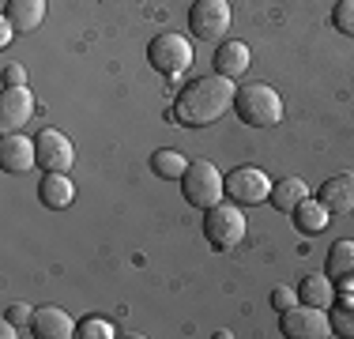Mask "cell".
Wrapping results in <instances>:
<instances>
[{"instance_id":"cell-1","label":"cell","mask_w":354,"mask_h":339,"mask_svg":"<svg viewBox=\"0 0 354 339\" xmlns=\"http://www.w3.org/2000/svg\"><path fill=\"white\" fill-rule=\"evenodd\" d=\"M234 98H238V87L226 75H200L189 87L177 95L174 102V121L185 125V129H204V125H215L218 117H226V109H234Z\"/></svg>"},{"instance_id":"cell-2","label":"cell","mask_w":354,"mask_h":339,"mask_svg":"<svg viewBox=\"0 0 354 339\" xmlns=\"http://www.w3.org/2000/svg\"><path fill=\"white\" fill-rule=\"evenodd\" d=\"M234 109L238 117L252 129H272V125L283 121V98L272 83H249V87H238V98H234Z\"/></svg>"},{"instance_id":"cell-3","label":"cell","mask_w":354,"mask_h":339,"mask_svg":"<svg viewBox=\"0 0 354 339\" xmlns=\"http://www.w3.org/2000/svg\"><path fill=\"white\" fill-rule=\"evenodd\" d=\"M245 234H249V219H245V211H241V203H215L212 211L204 215V237L212 241V249L218 253H230V249H238L241 241H245Z\"/></svg>"},{"instance_id":"cell-4","label":"cell","mask_w":354,"mask_h":339,"mask_svg":"<svg viewBox=\"0 0 354 339\" xmlns=\"http://www.w3.org/2000/svg\"><path fill=\"white\" fill-rule=\"evenodd\" d=\"M181 192L192 208L212 211L215 203H223V196H226V177L218 174L215 163L196 158V163H189V170H185V177H181Z\"/></svg>"},{"instance_id":"cell-5","label":"cell","mask_w":354,"mask_h":339,"mask_svg":"<svg viewBox=\"0 0 354 339\" xmlns=\"http://www.w3.org/2000/svg\"><path fill=\"white\" fill-rule=\"evenodd\" d=\"M147 61L155 72H162V75H185L192 68V42L185 38V34H177V30H162V34H155L151 38V46H147Z\"/></svg>"},{"instance_id":"cell-6","label":"cell","mask_w":354,"mask_h":339,"mask_svg":"<svg viewBox=\"0 0 354 339\" xmlns=\"http://www.w3.org/2000/svg\"><path fill=\"white\" fill-rule=\"evenodd\" d=\"M234 27V8L230 0H196L189 12V30L204 42H226Z\"/></svg>"},{"instance_id":"cell-7","label":"cell","mask_w":354,"mask_h":339,"mask_svg":"<svg viewBox=\"0 0 354 339\" xmlns=\"http://www.w3.org/2000/svg\"><path fill=\"white\" fill-rule=\"evenodd\" d=\"M283 336L286 339H324V336H332L328 309H320V305H306V302L283 309Z\"/></svg>"},{"instance_id":"cell-8","label":"cell","mask_w":354,"mask_h":339,"mask_svg":"<svg viewBox=\"0 0 354 339\" xmlns=\"http://www.w3.org/2000/svg\"><path fill=\"white\" fill-rule=\"evenodd\" d=\"M226 196L241 208H252V203L272 200V177L260 166H238L234 174H226Z\"/></svg>"},{"instance_id":"cell-9","label":"cell","mask_w":354,"mask_h":339,"mask_svg":"<svg viewBox=\"0 0 354 339\" xmlns=\"http://www.w3.org/2000/svg\"><path fill=\"white\" fill-rule=\"evenodd\" d=\"M38 166L46 170V174H68L72 163H75V147H72V140L64 132H57V129H46V132H38Z\"/></svg>"},{"instance_id":"cell-10","label":"cell","mask_w":354,"mask_h":339,"mask_svg":"<svg viewBox=\"0 0 354 339\" xmlns=\"http://www.w3.org/2000/svg\"><path fill=\"white\" fill-rule=\"evenodd\" d=\"M35 117V91L23 83V87H4L0 95V132H19L23 125Z\"/></svg>"},{"instance_id":"cell-11","label":"cell","mask_w":354,"mask_h":339,"mask_svg":"<svg viewBox=\"0 0 354 339\" xmlns=\"http://www.w3.org/2000/svg\"><path fill=\"white\" fill-rule=\"evenodd\" d=\"M0 166L8 174H27V170L38 166V143L27 140L23 132H8L0 140Z\"/></svg>"},{"instance_id":"cell-12","label":"cell","mask_w":354,"mask_h":339,"mask_svg":"<svg viewBox=\"0 0 354 339\" xmlns=\"http://www.w3.org/2000/svg\"><path fill=\"white\" fill-rule=\"evenodd\" d=\"M30 332L38 339H72V336H80V324L64 309H57V305H41V309H35Z\"/></svg>"},{"instance_id":"cell-13","label":"cell","mask_w":354,"mask_h":339,"mask_svg":"<svg viewBox=\"0 0 354 339\" xmlns=\"http://www.w3.org/2000/svg\"><path fill=\"white\" fill-rule=\"evenodd\" d=\"M249 64H252V53H249L245 42H238V38L218 42V53H215V72L218 75H226V80H241V75L249 72Z\"/></svg>"},{"instance_id":"cell-14","label":"cell","mask_w":354,"mask_h":339,"mask_svg":"<svg viewBox=\"0 0 354 339\" xmlns=\"http://www.w3.org/2000/svg\"><path fill=\"white\" fill-rule=\"evenodd\" d=\"M320 200L332 215H347L354 211V174H335L320 185Z\"/></svg>"},{"instance_id":"cell-15","label":"cell","mask_w":354,"mask_h":339,"mask_svg":"<svg viewBox=\"0 0 354 339\" xmlns=\"http://www.w3.org/2000/svg\"><path fill=\"white\" fill-rule=\"evenodd\" d=\"M298 302L332 309V305H335V279L328 275V271H313V275H306L298 283Z\"/></svg>"},{"instance_id":"cell-16","label":"cell","mask_w":354,"mask_h":339,"mask_svg":"<svg viewBox=\"0 0 354 339\" xmlns=\"http://www.w3.org/2000/svg\"><path fill=\"white\" fill-rule=\"evenodd\" d=\"M4 19H12V27L19 34L38 30L41 19H46V0H8V4H4Z\"/></svg>"},{"instance_id":"cell-17","label":"cell","mask_w":354,"mask_h":339,"mask_svg":"<svg viewBox=\"0 0 354 339\" xmlns=\"http://www.w3.org/2000/svg\"><path fill=\"white\" fill-rule=\"evenodd\" d=\"M38 196L46 208H68V203L75 200V185H72V177L68 174H46L38 181Z\"/></svg>"},{"instance_id":"cell-18","label":"cell","mask_w":354,"mask_h":339,"mask_svg":"<svg viewBox=\"0 0 354 339\" xmlns=\"http://www.w3.org/2000/svg\"><path fill=\"white\" fill-rule=\"evenodd\" d=\"M294 223H298L301 234H324L328 223H332V211L324 208V200L306 196V200L298 203V208H294Z\"/></svg>"},{"instance_id":"cell-19","label":"cell","mask_w":354,"mask_h":339,"mask_svg":"<svg viewBox=\"0 0 354 339\" xmlns=\"http://www.w3.org/2000/svg\"><path fill=\"white\" fill-rule=\"evenodd\" d=\"M306 196H309V185L301 181V177H283V181L272 185V203L279 211H286V215H294V208Z\"/></svg>"},{"instance_id":"cell-20","label":"cell","mask_w":354,"mask_h":339,"mask_svg":"<svg viewBox=\"0 0 354 339\" xmlns=\"http://www.w3.org/2000/svg\"><path fill=\"white\" fill-rule=\"evenodd\" d=\"M328 275L335 279V283H343V279H354V241L351 237H343V241H335L332 249H328Z\"/></svg>"},{"instance_id":"cell-21","label":"cell","mask_w":354,"mask_h":339,"mask_svg":"<svg viewBox=\"0 0 354 339\" xmlns=\"http://www.w3.org/2000/svg\"><path fill=\"white\" fill-rule=\"evenodd\" d=\"M151 170H155L158 177H166V181H181L185 170H189V163H185L181 151H174V147H158V151H151Z\"/></svg>"},{"instance_id":"cell-22","label":"cell","mask_w":354,"mask_h":339,"mask_svg":"<svg viewBox=\"0 0 354 339\" xmlns=\"http://www.w3.org/2000/svg\"><path fill=\"white\" fill-rule=\"evenodd\" d=\"M328 320H332V336H351L354 339V305H332V313H328Z\"/></svg>"},{"instance_id":"cell-23","label":"cell","mask_w":354,"mask_h":339,"mask_svg":"<svg viewBox=\"0 0 354 339\" xmlns=\"http://www.w3.org/2000/svg\"><path fill=\"white\" fill-rule=\"evenodd\" d=\"M332 23H335V30H339V34H351V38H354V0H339V4H335Z\"/></svg>"},{"instance_id":"cell-24","label":"cell","mask_w":354,"mask_h":339,"mask_svg":"<svg viewBox=\"0 0 354 339\" xmlns=\"http://www.w3.org/2000/svg\"><path fill=\"white\" fill-rule=\"evenodd\" d=\"M80 336L83 339H113V324L109 320H102V317H87L80 324Z\"/></svg>"},{"instance_id":"cell-25","label":"cell","mask_w":354,"mask_h":339,"mask_svg":"<svg viewBox=\"0 0 354 339\" xmlns=\"http://www.w3.org/2000/svg\"><path fill=\"white\" fill-rule=\"evenodd\" d=\"M4 320H12L15 328H30V324H35V309H30L27 302H15V305H8Z\"/></svg>"},{"instance_id":"cell-26","label":"cell","mask_w":354,"mask_h":339,"mask_svg":"<svg viewBox=\"0 0 354 339\" xmlns=\"http://www.w3.org/2000/svg\"><path fill=\"white\" fill-rule=\"evenodd\" d=\"M0 80H4V87H23V83H27V68H23L19 61H4Z\"/></svg>"},{"instance_id":"cell-27","label":"cell","mask_w":354,"mask_h":339,"mask_svg":"<svg viewBox=\"0 0 354 339\" xmlns=\"http://www.w3.org/2000/svg\"><path fill=\"white\" fill-rule=\"evenodd\" d=\"M272 305L275 309H290V305H298V291H290V286H275L272 291Z\"/></svg>"},{"instance_id":"cell-28","label":"cell","mask_w":354,"mask_h":339,"mask_svg":"<svg viewBox=\"0 0 354 339\" xmlns=\"http://www.w3.org/2000/svg\"><path fill=\"white\" fill-rule=\"evenodd\" d=\"M12 34H15L12 19H0V46H8V42H12Z\"/></svg>"}]
</instances>
